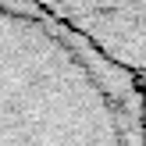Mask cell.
Listing matches in <instances>:
<instances>
[{"mask_svg":"<svg viewBox=\"0 0 146 146\" xmlns=\"http://www.w3.org/2000/svg\"><path fill=\"white\" fill-rule=\"evenodd\" d=\"M0 146H143V82L25 0H0Z\"/></svg>","mask_w":146,"mask_h":146,"instance_id":"6da1fadb","label":"cell"},{"mask_svg":"<svg viewBox=\"0 0 146 146\" xmlns=\"http://www.w3.org/2000/svg\"><path fill=\"white\" fill-rule=\"evenodd\" d=\"M146 86V0H25Z\"/></svg>","mask_w":146,"mask_h":146,"instance_id":"7a4b0ae2","label":"cell"},{"mask_svg":"<svg viewBox=\"0 0 146 146\" xmlns=\"http://www.w3.org/2000/svg\"><path fill=\"white\" fill-rule=\"evenodd\" d=\"M143 146H146V86H143Z\"/></svg>","mask_w":146,"mask_h":146,"instance_id":"3957f363","label":"cell"}]
</instances>
